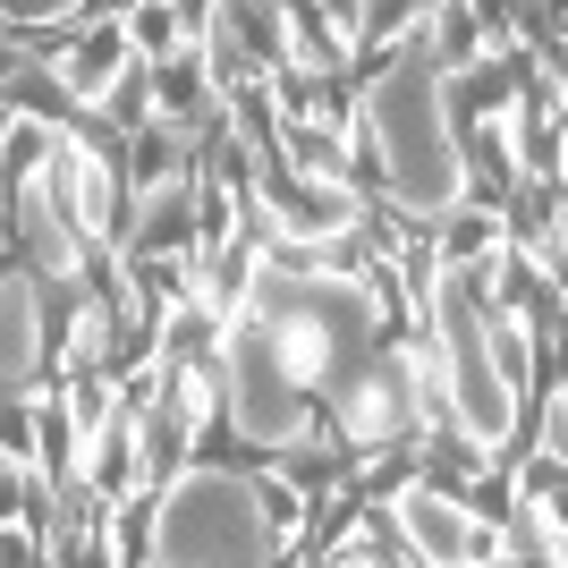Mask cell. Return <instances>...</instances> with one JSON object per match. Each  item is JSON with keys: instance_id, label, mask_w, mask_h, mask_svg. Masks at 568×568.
Segmentation results:
<instances>
[{"instance_id": "4fadbf2b", "label": "cell", "mask_w": 568, "mask_h": 568, "mask_svg": "<svg viewBox=\"0 0 568 568\" xmlns=\"http://www.w3.org/2000/svg\"><path fill=\"white\" fill-rule=\"evenodd\" d=\"M332 568H382V560H374V551H339Z\"/></svg>"}, {"instance_id": "5bb4252c", "label": "cell", "mask_w": 568, "mask_h": 568, "mask_svg": "<svg viewBox=\"0 0 568 568\" xmlns=\"http://www.w3.org/2000/svg\"><path fill=\"white\" fill-rule=\"evenodd\" d=\"M500 568H544V560H500Z\"/></svg>"}, {"instance_id": "ba28073f", "label": "cell", "mask_w": 568, "mask_h": 568, "mask_svg": "<svg viewBox=\"0 0 568 568\" xmlns=\"http://www.w3.org/2000/svg\"><path fill=\"white\" fill-rule=\"evenodd\" d=\"M128 60H136V51H128V26H119V18H94L69 51H60V85H69L77 102H119Z\"/></svg>"}, {"instance_id": "52a82bcc", "label": "cell", "mask_w": 568, "mask_h": 568, "mask_svg": "<svg viewBox=\"0 0 568 568\" xmlns=\"http://www.w3.org/2000/svg\"><path fill=\"white\" fill-rule=\"evenodd\" d=\"M43 365V288L26 272H0V390H26Z\"/></svg>"}, {"instance_id": "9c48e42d", "label": "cell", "mask_w": 568, "mask_h": 568, "mask_svg": "<svg viewBox=\"0 0 568 568\" xmlns=\"http://www.w3.org/2000/svg\"><path fill=\"white\" fill-rule=\"evenodd\" d=\"M348 18H323V9H281V60L306 77H339L348 69Z\"/></svg>"}, {"instance_id": "7a4b0ae2", "label": "cell", "mask_w": 568, "mask_h": 568, "mask_svg": "<svg viewBox=\"0 0 568 568\" xmlns=\"http://www.w3.org/2000/svg\"><path fill=\"white\" fill-rule=\"evenodd\" d=\"M365 136H374L382 187L407 221H450L467 204V144L450 128V77L425 43V18H407V51L365 85Z\"/></svg>"}, {"instance_id": "3957f363", "label": "cell", "mask_w": 568, "mask_h": 568, "mask_svg": "<svg viewBox=\"0 0 568 568\" xmlns=\"http://www.w3.org/2000/svg\"><path fill=\"white\" fill-rule=\"evenodd\" d=\"M433 339H442V390H450V425L467 433V450H509L518 442V390L500 382L493 356V297L475 263H442L433 272Z\"/></svg>"}, {"instance_id": "277c9868", "label": "cell", "mask_w": 568, "mask_h": 568, "mask_svg": "<svg viewBox=\"0 0 568 568\" xmlns=\"http://www.w3.org/2000/svg\"><path fill=\"white\" fill-rule=\"evenodd\" d=\"M153 568H272L281 535L263 526L255 475L230 467H187L153 500V535H144Z\"/></svg>"}, {"instance_id": "8992f818", "label": "cell", "mask_w": 568, "mask_h": 568, "mask_svg": "<svg viewBox=\"0 0 568 568\" xmlns=\"http://www.w3.org/2000/svg\"><path fill=\"white\" fill-rule=\"evenodd\" d=\"M332 416L365 458L390 450L399 433H416V365H407V348H374V365L332 399Z\"/></svg>"}, {"instance_id": "6da1fadb", "label": "cell", "mask_w": 568, "mask_h": 568, "mask_svg": "<svg viewBox=\"0 0 568 568\" xmlns=\"http://www.w3.org/2000/svg\"><path fill=\"white\" fill-rule=\"evenodd\" d=\"M390 314V281L356 288L306 263H255L221 314V390L230 425L255 450H306L323 433V390H348L374 365V332Z\"/></svg>"}, {"instance_id": "30bf717a", "label": "cell", "mask_w": 568, "mask_h": 568, "mask_svg": "<svg viewBox=\"0 0 568 568\" xmlns=\"http://www.w3.org/2000/svg\"><path fill=\"white\" fill-rule=\"evenodd\" d=\"M128 51H153V60H179V51H195V18L187 9H128Z\"/></svg>"}, {"instance_id": "8fae6325", "label": "cell", "mask_w": 568, "mask_h": 568, "mask_svg": "<svg viewBox=\"0 0 568 568\" xmlns=\"http://www.w3.org/2000/svg\"><path fill=\"white\" fill-rule=\"evenodd\" d=\"M255 500H263V526L281 535V551L297 544V526H306V500H297V484L288 475H255Z\"/></svg>"}, {"instance_id": "7c38bea8", "label": "cell", "mask_w": 568, "mask_h": 568, "mask_svg": "<svg viewBox=\"0 0 568 568\" xmlns=\"http://www.w3.org/2000/svg\"><path fill=\"white\" fill-rule=\"evenodd\" d=\"M34 425H43L34 407H0V458H9V467H18V458H34Z\"/></svg>"}, {"instance_id": "5b68a950", "label": "cell", "mask_w": 568, "mask_h": 568, "mask_svg": "<svg viewBox=\"0 0 568 568\" xmlns=\"http://www.w3.org/2000/svg\"><path fill=\"white\" fill-rule=\"evenodd\" d=\"M390 518H399V535L416 544L425 568H493L500 560V535L475 518L467 500H450L442 484H399V493H390Z\"/></svg>"}]
</instances>
